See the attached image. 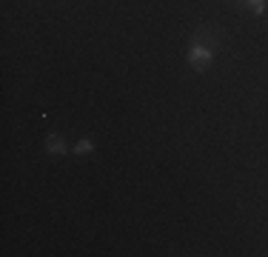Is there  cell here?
<instances>
[{
  "instance_id": "6da1fadb",
  "label": "cell",
  "mask_w": 268,
  "mask_h": 257,
  "mask_svg": "<svg viewBox=\"0 0 268 257\" xmlns=\"http://www.w3.org/2000/svg\"><path fill=\"white\" fill-rule=\"evenodd\" d=\"M211 57H214V37L197 35L194 37V46H191V55H189L191 66H194L197 71H203L205 66L211 63Z\"/></svg>"
},
{
  "instance_id": "7a4b0ae2",
  "label": "cell",
  "mask_w": 268,
  "mask_h": 257,
  "mask_svg": "<svg viewBox=\"0 0 268 257\" xmlns=\"http://www.w3.org/2000/svg\"><path fill=\"white\" fill-rule=\"evenodd\" d=\"M46 149H49V151H60V155H63V151H66V143L60 140V137L51 135V137H49V143H46Z\"/></svg>"
},
{
  "instance_id": "3957f363",
  "label": "cell",
  "mask_w": 268,
  "mask_h": 257,
  "mask_svg": "<svg viewBox=\"0 0 268 257\" xmlns=\"http://www.w3.org/2000/svg\"><path fill=\"white\" fill-rule=\"evenodd\" d=\"M74 151H77V155H88V151H92V140H80L77 146H74Z\"/></svg>"
},
{
  "instance_id": "277c9868",
  "label": "cell",
  "mask_w": 268,
  "mask_h": 257,
  "mask_svg": "<svg viewBox=\"0 0 268 257\" xmlns=\"http://www.w3.org/2000/svg\"><path fill=\"white\" fill-rule=\"evenodd\" d=\"M248 6H251L254 12L260 14V12H265V0H248Z\"/></svg>"
}]
</instances>
